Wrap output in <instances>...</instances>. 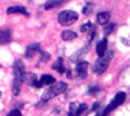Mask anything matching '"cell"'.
<instances>
[{"instance_id":"16","label":"cell","mask_w":130,"mask_h":116,"mask_svg":"<svg viewBox=\"0 0 130 116\" xmlns=\"http://www.w3.org/2000/svg\"><path fill=\"white\" fill-rule=\"evenodd\" d=\"M53 70L59 71V73H63V65H62V57H59L54 63H53Z\"/></svg>"},{"instance_id":"8","label":"cell","mask_w":130,"mask_h":116,"mask_svg":"<svg viewBox=\"0 0 130 116\" xmlns=\"http://www.w3.org/2000/svg\"><path fill=\"white\" fill-rule=\"evenodd\" d=\"M39 51H40V46H39V43H31V45L26 48V51H25V57L31 59L32 56H34L36 53H39Z\"/></svg>"},{"instance_id":"9","label":"cell","mask_w":130,"mask_h":116,"mask_svg":"<svg viewBox=\"0 0 130 116\" xmlns=\"http://www.w3.org/2000/svg\"><path fill=\"white\" fill-rule=\"evenodd\" d=\"M11 40V29H0V45H5Z\"/></svg>"},{"instance_id":"12","label":"cell","mask_w":130,"mask_h":116,"mask_svg":"<svg viewBox=\"0 0 130 116\" xmlns=\"http://www.w3.org/2000/svg\"><path fill=\"white\" fill-rule=\"evenodd\" d=\"M108 20H110V12L108 11L98 12V23H99V25H107Z\"/></svg>"},{"instance_id":"4","label":"cell","mask_w":130,"mask_h":116,"mask_svg":"<svg viewBox=\"0 0 130 116\" xmlns=\"http://www.w3.org/2000/svg\"><path fill=\"white\" fill-rule=\"evenodd\" d=\"M111 56H113V53H111V51H107L102 57H98V60H96V63H94V73H96V74L105 73V70L108 68V63H110Z\"/></svg>"},{"instance_id":"15","label":"cell","mask_w":130,"mask_h":116,"mask_svg":"<svg viewBox=\"0 0 130 116\" xmlns=\"http://www.w3.org/2000/svg\"><path fill=\"white\" fill-rule=\"evenodd\" d=\"M63 2H62V0H54V2H46L45 3V9H53V8H56V6H60Z\"/></svg>"},{"instance_id":"5","label":"cell","mask_w":130,"mask_h":116,"mask_svg":"<svg viewBox=\"0 0 130 116\" xmlns=\"http://www.w3.org/2000/svg\"><path fill=\"white\" fill-rule=\"evenodd\" d=\"M77 12H74V11H62L59 15H57V20H59V23L60 25H63V26H68V25H71V23H74L76 20H77Z\"/></svg>"},{"instance_id":"18","label":"cell","mask_w":130,"mask_h":116,"mask_svg":"<svg viewBox=\"0 0 130 116\" xmlns=\"http://www.w3.org/2000/svg\"><path fill=\"white\" fill-rule=\"evenodd\" d=\"M84 111H87V107H85V104H79V108H77V111H76V114L74 116H80Z\"/></svg>"},{"instance_id":"21","label":"cell","mask_w":130,"mask_h":116,"mask_svg":"<svg viewBox=\"0 0 130 116\" xmlns=\"http://www.w3.org/2000/svg\"><path fill=\"white\" fill-rule=\"evenodd\" d=\"M8 116H22V113H20V110L15 108V110H11V111L8 113Z\"/></svg>"},{"instance_id":"24","label":"cell","mask_w":130,"mask_h":116,"mask_svg":"<svg viewBox=\"0 0 130 116\" xmlns=\"http://www.w3.org/2000/svg\"><path fill=\"white\" fill-rule=\"evenodd\" d=\"M0 97H2V91H0Z\"/></svg>"},{"instance_id":"3","label":"cell","mask_w":130,"mask_h":116,"mask_svg":"<svg viewBox=\"0 0 130 116\" xmlns=\"http://www.w3.org/2000/svg\"><path fill=\"white\" fill-rule=\"evenodd\" d=\"M125 101V93H122V91H119V93H116V96L113 97V101L102 110V111H99L98 113V116H107L111 110H115L118 105H122V102Z\"/></svg>"},{"instance_id":"7","label":"cell","mask_w":130,"mask_h":116,"mask_svg":"<svg viewBox=\"0 0 130 116\" xmlns=\"http://www.w3.org/2000/svg\"><path fill=\"white\" fill-rule=\"evenodd\" d=\"M6 14H23V15H28V11L20 6V5H14V6H9L6 9Z\"/></svg>"},{"instance_id":"22","label":"cell","mask_w":130,"mask_h":116,"mask_svg":"<svg viewBox=\"0 0 130 116\" xmlns=\"http://www.w3.org/2000/svg\"><path fill=\"white\" fill-rule=\"evenodd\" d=\"M91 11V3H87L85 6H84V14H88Z\"/></svg>"},{"instance_id":"14","label":"cell","mask_w":130,"mask_h":116,"mask_svg":"<svg viewBox=\"0 0 130 116\" xmlns=\"http://www.w3.org/2000/svg\"><path fill=\"white\" fill-rule=\"evenodd\" d=\"M76 37H77V34H76V32H73V31H70V29H67V31L62 32V39L63 40H74Z\"/></svg>"},{"instance_id":"13","label":"cell","mask_w":130,"mask_h":116,"mask_svg":"<svg viewBox=\"0 0 130 116\" xmlns=\"http://www.w3.org/2000/svg\"><path fill=\"white\" fill-rule=\"evenodd\" d=\"M40 84L42 85H53V84H56V82H54V77L51 76V74H43L42 77H40Z\"/></svg>"},{"instance_id":"19","label":"cell","mask_w":130,"mask_h":116,"mask_svg":"<svg viewBox=\"0 0 130 116\" xmlns=\"http://www.w3.org/2000/svg\"><path fill=\"white\" fill-rule=\"evenodd\" d=\"M99 91H101V88L98 87V85H93V87L88 88V94H96V93H99Z\"/></svg>"},{"instance_id":"2","label":"cell","mask_w":130,"mask_h":116,"mask_svg":"<svg viewBox=\"0 0 130 116\" xmlns=\"http://www.w3.org/2000/svg\"><path fill=\"white\" fill-rule=\"evenodd\" d=\"M65 90H67V84L65 82H56V84H53L50 88H46L42 94V102H46V101H50V99L56 97L57 94L63 93Z\"/></svg>"},{"instance_id":"17","label":"cell","mask_w":130,"mask_h":116,"mask_svg":"<svg viewBox=\"0 0 130 116\" xmlns=\"http://www.w3.org/2000/svg\"><path fill=\"white\" fill-rule=\"evenodd\" d=\"M91 28H93V25L87 22V23H84L82 26H80V31H84V32H90V31H91Z\"/></svg>"},{"instance_id":"11","label":"cell","mask_w":130,"mask_h":116,"mask_svg":"<svg viewBox=\"0 0 130 116\" xmlns=\"http://www.w3.org/2000/svg\"><path fill=\"white\" fill-rule=\"evenodd\" d=\"M23 80L26 82L28 85H31V87H36L37 85V79H36V74L34 73H25V76H23Z\"/></svg>"},{"instance_id":"23","label":"cell","mask_w":130,"mask_h":116,"mask_svg":"<svg viewBox=\"0 0 130 116\" xmlns=\"http://www.w3.org/2000/svg\"><path fill=\"white\" fill-rule=\"evenodd\" d=\"M101 107V104L99 102H96V104H93V110H98V108H99Z\"/></svg>"},{"instance_id":"20","label":"cell","mask_w":130,"mask_h":116,"mask_svg":"<svg viewBox=\"0 0 130 116\" xmlns=\"http://www.w3.org/2000/svg\"><path fill=\"white\" fill-rule=\"evenodd\" d=\"M115 28H116V26H115V23L107 25V26H105V29H104V31H105V34H110V32H113V29H115Z\"/></svg>"},{"instance_id":"6","label":"cell","mask_w":130,"mask_h":116,"mask_svg":"<svg viewBox=\"0 0 130 116\" xmlns=\"http://www.w3.org/2000/svg\"><path fill=\"white\" fill-rule=\"evenodd\" d=\"M87 68H88V63H87L85 60L77 62V65H76V73H77V76L84 79V77L87 76Z\"/></svg>"},{"instance_id":"1","label":"cell","mask_w":130,"mask_h":116,"mask_svg":"<svg viewBox=\"0 0 130 116\" xmlns=\"http://www.w3.org/2000/svg\"><path fill=\"white\" fill-rule=\"evenodd\" d=\"M23 62L22 60H15L14 63V84H12V93L17 96L20 94V88H22V82H23V76H25V71H23Z\"/></svg>"},{"instance_id":"10","label":"cell","mask_w":130,"mask_h":116,"mask_svg":"<svg viewBox=\"0 0 130 116\" xmlns=\"http://www.w3.org/2000/svg\"><path fill=\"white\" fill-rule=\"evenodd\" d=\"M96 53H98V56H99V57H102L107 53V39H102L101 42H98V45H96Z\"/></svg>"}]
</instances>
